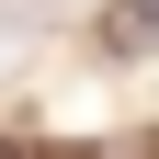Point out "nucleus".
<instances>
[{
	"instance_id": "f257e3e1",
	"label": "nucleus",
	"mask_w": 159,
	"mask_h": 159,
	"mask_svg": "<svg viewBox=\"0 0 159 159\" xmlns=\"http://www.w3.org/2000/svg\"><path fill=\"white\" fill-rule=\"evenodd\" d=\"M148 34H159V0H114L91 46H102V57H148Z\"/></svg>"
}]
</instances>
